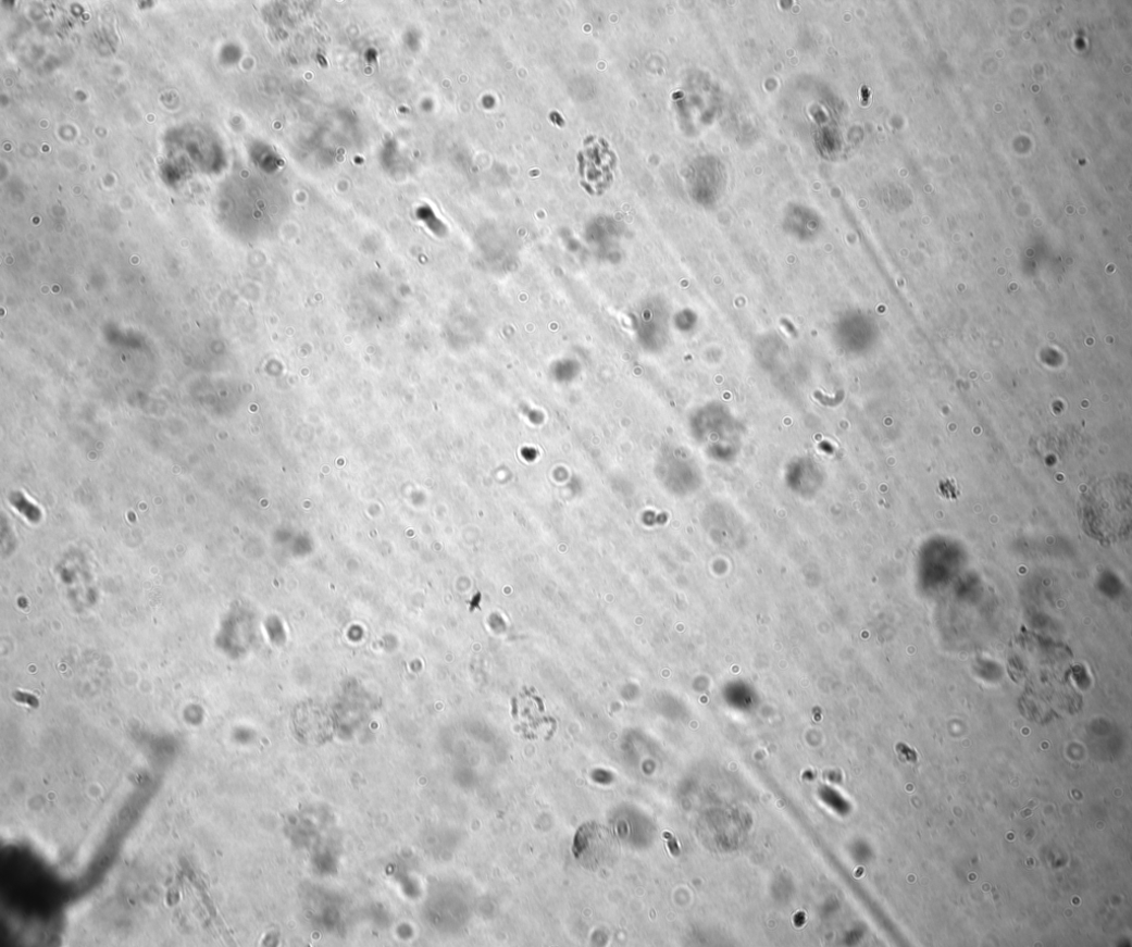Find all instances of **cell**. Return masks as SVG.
Wrapping results in <instances>:
<instances>
[{
    "mask_svg": "<svg viewBox=\"0 0 1132 947\" xmlns=\"http://www.w3.org/2000/svg\"><path fill=\"white\" fill-rule=\"evenodd\" d=\"M619 844L605 826L587 823L577 831L573 853L580 864L588 870L609 867L619 855Z\"/></svg>",
    "mask_w": 1132,
    "mask_h": 947,
    "instance_id": "cell-1",
    "label": "cell"
},
{
    "mask_svg": "<svg viewBox=\"0 0 1132 947\" xmlns=\"http://www.w3.org/2000/svg\"><path fill=\"white\" fill-rule=\"evenodd\" d=\"M294 723L298 735L307 743L320 744L333 736L335 722L321 706L303 703L295 711Z\"/></svg>",
    "mask_w": 1132,
    "mask_h": 947,
    "instance_id": "cell-2",
    "label": "cell"
}]
</instances>
